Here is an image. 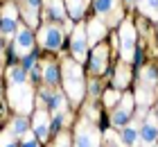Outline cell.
I'll return each instance as SVG.
<instances>
[{
	"label": "cell",
	"mask_w": 158,
	"mask_h": 147,
	"mask_svg": "<svg viewBox=\"0 0 158 147\" xmlns=\"http://www.w3.org/2000/svg\"><path fill=\"white\" fill-rule=\"evenodd\" d=\"M41 0H25V9H27V18H30V23L34 25L36 23V9H39Z\"/></svg>",
	"instance_id": "obj_23"
},
{
	"label": "cell",
	"mask_w": 158,
	"mask_h": 147,
	"mask_svg": "<svg viewBox=\"0 0 158 147\" xmlns=\"http://www.w3.org/2000/svg\"><path fill=\"white\" fill-rule=\"evenodd\" d=\"M0 95H2V86H0Z\"/></svg>",
	"instance_id": "obj_31"
},
{
	"label": "cell",
	"mask_w": 158,
	"mask_h": 147,
	"mask_svg": "<svg viewBox=\"0 0 158 147\" xmlns=\"http://www.w3.org/2000/svg\"><path fill=\"white\" fill-rule=\"evenodd\" d=\"M43 79H45L50 86H54L56 82H59V70H56L54 63H45L43 66Z\"/></svg>",
	"instance_id": "obj_21"
},
{
	"label": "cell",
	"mask_w": 158,
	"mask_h": 147,
	"mask_svg": "<svg viewBox=\"0 0 158 147\" xmlns=\"http://www.w3.org/2000/svg\"><path fill=\"white\" fill-rule=\"evenodd\" d=\"M32 129H34V136L39 138V141H45L48 134H50V120H48V111H36V115H34V124H32Z\"/></svg>",
	"instance_id": "obj_11"
},
{
	"label": "cell",
	"mask_w": 158,
	"mask_h": 147,
	"mask_svg": "<svg viewBox=\"0 0 158 147\" xmlns=\"http://www.w3.org/2000/svg\"><path fill=\"white\" fill-rule=\"evenodd\" d=\"M45 14L50 20H66V11H63V2L61 0H50L45 7Z\"/></svg>",
	"instance_id": "obj_17"
},
{
	"label": "cell",
	"mask_w": 158,
	"mask_h": 147,
	"mask_svg": "<svg viewBox=\"0 0 158 147\" xmlns=\"http://www.w3.org/2000/svg\"><path fill=\"white\" fill-rule=\"evenodd\" d=\"M158 143V118L152 113L140 127V147H154Z\"/></svg>",
	"instance_id": "obj_7"
},
{
	"label": "cell",
	"mask_w": 158,
	"mask_h": 147,
	"mask_svg": "<svg viewBox=\"0 0 158 147\" xmlns=\"http://www.w3.org/2000/svg\"><path fill=\"white\" fill-rule=\"evenodd\" d=\"M0 147H18L16 145V136H14L9 129L0 134Z\"/></svg>",
	"instance_id": "obj_26"
},
{
	"label": "cell",
	"mask_w": 158,
	"mask_h": 147,
	"mask_svg": "<svg viewBox=\"0 0 158 147\" xmlns=\"http://www.w3.org/2000/svg\"><path fill=\"white\" fill-rule=\"evenodd\" d=\"M156 79H158V72H156V68H152V66L142 68V72H140V86H145V88H154Z\"/></svg>",
	"instance_id": "obj_18"
},
{
	"label": "cell",
	"mask_w": 158,
	"mask_h": 147,
	"mask_svg": "<svg viewBox=\"0 0 158 147\" xmlns=\"http://www.w3.org/2000/svg\"><path fill=\"white\" fill-rule=\"evenodd\" d=\"M120 45H122V59H124V61H131L133 59V50H135V29H133V25L129 23V20L122 23Z\"/></svg>",
	"instance_id": "obj_6"
},
{
	"label": "cell",
	"mask_w": 158,
	"mask_h": 147,
	"mask_svg": "<svg viewBox=\"0 0 158 147\" xmlns=\"http://www.w3.org/2000/svg\"><path fill=\"white\" fill-rule=\"evenodd\" d=\"M39 43L45 50H59L63 45V32L59 25L54 23H45L39 29Z\"/></svg>",
	"instance_id": "obj_4"
},
{
	"label": "cell",
	"mask_w": 158,
	"mask_h": 147,
	"mask_svg": "<svg viewBox=\"0 0 158 147\" xmlns=\"http://www.w3.org/2000/svg\"><path fill=\"white\" fill-rule=\"evenodd\" d=\"M68 2V11L73 18H79L81 14L86 11V5H88V0H66Z\"/></svg>",
	"instance_id": "obj_20"
},
{
	"label": "cell",
	"mask_w": 158,
	"mask_h": 147,
	"mask_svg": "<svg viewBox=\"0 0 158 147\" xmlns=\"http://www.w3.org/2000/svg\"><path fill=\"white\" fill-rule=\"evenodd\" d=\"M131 109H133V95L127 93L124 97H122V102L115 106V111L111 115V122L115 124V127H124L129 122V118H131Z\"/></svg>",
	"instance_id": "obj_10"
},
{
	"label": "cell",
	"mask_w": 158,
	"mask_h": 147,
	"mask_svg": "<svg viewBox=\"0 0 158 147\" xmlns=\"http://www.w3.org/2000/svg\"><path fill=\"white\" fill-rule=\"evenodd\" d=\"M16 7L14 5H7L5 9H2V16H0V36L7 41V39H11L14 34H16Z\"/></svg>",
	"instance_id": "obj_8"
},
{
	"label": "cell",
	"mask_w": 158,
	"mask_h": 147,
	"mask_svg": "<svg viewBox=\"0 0 158 147\" xmlns=\"http://www.w3.org/2000/svg\"><path fill=\"white\" fill-rule=\"evenodd\" d=\"M54 147H70V136L68 134H56V141H54Z\"/></svg>",
	"instance_id": "obj_29"
},
{
	"label": "cell",
	"mask_w": 158,
	"mask_h": 147,
	"mask_svg": "<svg viewBox=\"0 0 158 147\" xmlns=\"http://www.w3.org/2000/svg\"><path fill=\"white\" fill-rule=\"evenodd\" d=\"M120 141H122V147H138L140 143V127L138 124H124L120 134Z\"/></svg>",
	"instance_id": "obj_12"
},
{
	"label": "cell",
	"mask_w": 158,
	"mask_h": 147,
	"mask_svg": "<svg viewBox=\"0 0 158 147\" xmlns=\"http://www.w3.org/2000/svg\"><path fill=\"white\" fill-rule=\"evenodd\" d=\"M63 86H66V93L70 95L73 102H79L84 97V72L79 68V63L75 61L63 63Z\"/></svg>",
	"instance_id": "obj_2"
},
{
	"label": "cell",
	"mask_w": 158,
	"mask_h": 147,
	"mask_svg": "<svg viewBox=\"0 0 158 147\" xmlns=\"http://www.w3.org/2000/svg\"><path fill=\"white\" fill-rule=\"evenodd\" d=\"M20 147H39L36 143V136H34V131H27V134L20 138Z\"/></svg>",
	"instance_id": "obj_27"
},
{
	"label": "cell",
	"mask_w": 158,
	"mask_h": 147,
	"mask_svg": "<svg viewBox=\"0 0 158 147\" xmlns=\"http://www.w3.org/2000/svg\"><path fill=\"white\" fill-rule=\"evenodd\" d=\"M20 68L27 70V72H32L34 68H36V54L30 52V54H25V57H20Z\"/></svg>",
	"instance_id": "obj_24"
},
{
	"label": "cell",
	"mask_w": 158,
	"mask_h": 147,
	"mask_svg": "<svg viewBox=\"0 0 158 147\" xmlns=\"http://www.w3.org/2000/svg\"><path fill=\"white\" fill-rule=\"evenodd\" d=\"M104 34H106V27H104L102 20H97V18H95V20H90L88 27H86V36H88V41H90V43H95V45L104 39Z\"/></svg>",
	"instance_id": "obj_13"
},
{
	"label": "cell",
	"mask_w": 158,
	"mask_h": 147,
	"mask_svg": "<svg viewBox=\"0 0 158 147\" xmlns=\"http://www.w3.org/2000/svg\"><path fill=\"white\" fill-rule=\"evenodd\" d=\"M106 147H115V145H106Z\"/></svg>",
	"instance_id": "obj_32"
},
{
	"label": "cell",
	"mask_w": 158,
	"mask_h": 147,
	"mask_svg": "<svg viewBox=\"0 0 158 147\" xmlns=\"http://www.w3.org/2000/svg\"><path fill=\"white\" fill-rule=\"evenodd\" d=\"M11 134L14 136H20V138H23L25 134H27V131H30V127H27V120H25V115H18V118H14V120H11Z\"/></svg>",
	"instance_id": "obj_19"
},
{
	"label": "cell",
	"mask_w": 158,
	"mask_h": 147,
	"mask_svg": "<svg viewBox=\"0 0 158 147\" xmlns=\"http://www.w3.org/2000/svg\"><path fill=\"white\" fill-rule=\"evenodd\" d=\"M140 9L145 11L152 20H158V0H142Z\"/></svg>",
	"instance_id": "obj_22"
},
{
	"label": "cell",
	"mask_w": 158,
	"mask_h": 147,
	"mask_svg": "<svg viewBox=\"0 0 158 147\" xmlns=\"http://www.w3.org/2000/svg\"><path fill=\"white\" fill-rule=\"evenodd\" d=\"M90 68L95 72H104V68H106V48L99 45V43L95 45V50L90 54Z\"/></svg>",
	"instance_id": "obj_14"
},
{
	"label": "cell",
	"mask_w": 158,
	"mask_h": 147,
	"mask_svg": "<svg viewBox=\"0 0 158 147\" xmlns=\"http://www.w3.org/2000/svg\"><path fill=\"white\" fill-rule=\"evenodd\" d=\"M104 102H106V106L118 104V102H120V93H118V91H106V93H104Z\"/></svg>",
	"instance_id": "obj_28"
},
{
	"label": "cell",
	"mask_w": 158,
	"mask_h": 147,
	"mask_svg": "<svg viewBox=\"0 0 158 147\" xmlns=\"http://www.w3.org/2000/svg\"><path fill=\"white\" fill-rule=\"evenodd\" d=\"M2 48H5V39L0 36V52H2Z\"/></svg>",
	"instance_id": "obj_30"
},
{
	"label": "cell",
	"mask_w": 158,
	"mask_h": 147,
	"mask_svg": "<svg viewBox=\"0 0 158 147\" xmlns=\"http://www.w3.org/2000/svg\"><path fill=\"white\" fill-rule=\"evenodd\" d=\"M70 48H73V57L77 63H81L88 59V36H86V27L79 25L75 27L73 39H70Z\"/></svg>",
	"instance_id": "obj_5"
},
{
	"label": "cell",
	"mask_w": 158,
	"mask_h": 147,
	"mask_svg": "<svg viewBox=\"0 0 158 147\" xmlns=\"http://www.w3.org/2000/svg\"><path fill=\"white\" fill-rule=\"evenodd\" d=\"M129 82V70L124 68V66H120L118 68V77L113 79V84H115V88H122V86H127Z\"/></svg>",
	"instance_id": "obj_25"
},
{
	"label": "cell",
	"mask_w": 158,
	"mask_h": 147,
	"mask_svg": "<svg viewBox=\"0 0 158 147\" xmlns=\"http://www.w3.org/2000/svg\"><path fill=\"white\" fill-rule=\"evenodd\" d=\"M66 109H68L66 95L63 93H52V97L48 102V111H52L54 115H61V113H66Z\"/></svg>",
	"instance_id": "obj_15"
},
{
	"label": "cell",
	"mask_w": 158,
	"mask_h": 147,
	"mask_svg": "<svg viewBox=\"0 0 158 147\" xmlns=\"http://www.w3.org/2000/svg\"><path fill=\"white\" fill-rule=\"evenodd\" d=\"M34 48V36L27 27H18L16 29V39H14V54L16 57H25L30 54Z\"/></svg>",
	"instance_id": "obj_9"
},
{
	"label": "cell",
	"mask_w": 158,
	"mask_h": 147,
	"mask_svg": "<svg viewBox=\"0 0 158 147\" xmlns=\"http://www.w3.org/2000/svg\"><path fill=\"white\" fill-rule=\"evenodd\" d=\"M118 2L120 0H95V11L104 18H111L118 9Z\"/></svg>",
	"instance_id": "obj_16"
},
{
	"label": "cell",
	"mask_w": 158,
	"mask_h": 147,
	"mask_svg": "<svg viewBox=\"0 0 158 147\" xmlns=\"http://www.w3.org/2000/svg\"><path fill=\"white\" fill-rule=\"evenodd\" d=\"M7 77H9V104L16 109L20 115H27L32 111V86L27 82V70H23L20 66H11L7 68Z\"/></svg>",
	"instance_id": "obj_1"
},
{
	"label": "cell",
	"mask_w": 158,
	"mask_h": 147,
	"mask_svg": "<svg viewBox=\"0 0 158 147\" xmlns=\"http://www.w3.org/2000/svg\"><path fill=\"white\" fill-rule=\"evenodd\" d=\"M75 147H99V131L88 120H81L75 131Z\"/></svg>",
	"instance_id": "obj_3"
}]
</instances>
